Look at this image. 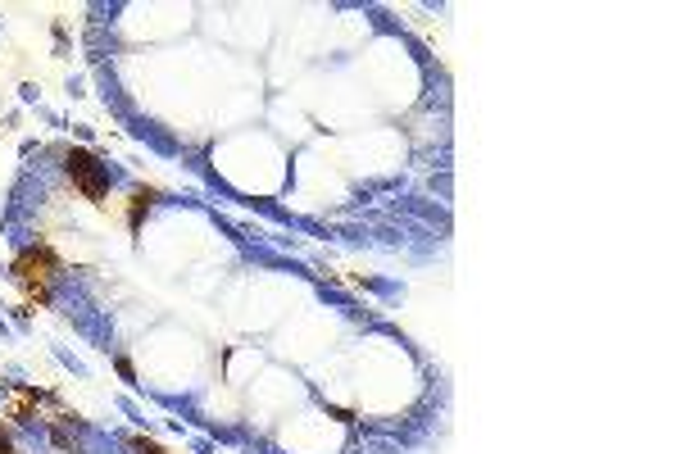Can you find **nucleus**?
Returning a JSON list of instances; mask_svg holds the SVG:
<instances>
[{
    "label": "nucleus",
    "mask_w": 681,
    "mask_h": 454,
    "mask_svg": "<svg viewBox=\"0 0 681 454\" xmlns=\"http://www.w3.org/2000/svg\"><path fill=\"white\" fill-rule=\"evenodd\" d=\"M64 168H69V178L78 182L82 191H87L91 200L105 196V168L96 164V159L87 155V150H69V159H64Z\"/></svg>",
    "instance_id": "f257e3e1"
},
{
    "label": "nucleus",
    "mask_w": 681,
    "mask_h": 454,
    "mask_svg": "<svg viewBox=\"0 0 681 454\" xmlns=\"http://www.w3.org/2000/svg\"><path fill=\"white\" fill-rule=\"evenodd\" d=\"M50 268H55V255H50L46 246H37V250H28V255L14 264V273H19V282H37V296H46V282H50Z\"/></svg>",
    "instance_id": "f03ea898"
},
{
    "label": "nucleus",
    "mask_w": 681,
    "mask_h": 454,
    "mask_svg": "<svg viewBox=\"0 0 681 454\" xmlns=\"http://www.w3.org/2000/svg\"><path fill=\"white\" fill-rule=\"evenodd\" d=\"M0 454H14V450H10V441H0Z\"/></svg>",
    "instance_id": "7ed1b4c3"
}]
</instances>
